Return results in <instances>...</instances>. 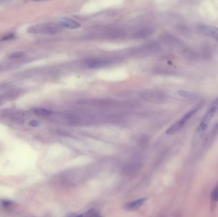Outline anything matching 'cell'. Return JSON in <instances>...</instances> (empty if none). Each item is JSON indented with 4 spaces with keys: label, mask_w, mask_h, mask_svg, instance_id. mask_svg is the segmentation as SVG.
Masks as SVG:
<instances>
[{
    "label": "cell",
    "mask_w": 218,
    "mask_h": 217,
    "mask_svg": "<svg viewBox=\"0 0 218 217\" xmlns=\"http://www.w3.org/2000/svg\"><path fill=\"white\" fill-rule=\"evenodd\" d=\"M203 104H204V102L203 101L200 102H199V103H198L196 106H195L194 108H193L191 110H190L188 112H187L185 115H184L179 121H177L176 123L172 125L170 128H168L167 130V132H166L167 134H175V133L177 132L178 131H179L186 124V123L189 121V120L193 116H194V114L196 113L198 111H199V110L202 107Z\"/></svg>",
    "instance_id": "obj_1"
},
{
    "label": "cell",
    "mask_w": 218,
    "mask_h": 217,
    "mask_svg": "<svg viewBox=\"0 0 218 217\" xmlns=\"http://www.w3.org/2000/svg\"><path fill=\"white\" fill-rule=\"evenodd\" d=\"M217 110H218L217 105L214 102H213V103L211 105V106L208 109V110L206 111L205 115L203 116V117L201 119L200 123L198 125V127L197 129V133L198 134V135L202 134L205 131L207 128L208 127L209 124H210L211 120L214 117L215 113Z\"/></svg>",
    "instance_id": "obj_2"
},
{
    "label": "cell",
    "mask_w": 218,
    "mask_h": 217,
    "mask_svg": "<svg viewBox=\"0 0 218 217\" xmlns=\"http://www.w3.org/2000/svg\"><path fill=\"white\" fill-rule=\"evenodd\" d=\"M59 31V28L54 24H42L29 27L28 32L31 34H43L54 35Z\"/></svg>",
    "instance_id": "obj_3"
},
{
    "label": "cell",
    "mask_w": 218,
    "mask_h": 217,
    "mask_svg": "<svg viewBox=\"0 0 218 217\" xmlns=\"http://www.w3.org/2000/svg\"><path fill=\"white\" fill-rule=\"evenodd\" d=\"M60 24L66 28L75 29L80 28L81 24L78 22L68 17H62L59 20Z\"/></svg>",
    "instance_id": "obj_4"
},
{
    "label": "cell",
    "mask_w": 218,
    "mask_h": 217,
    "mask_svg": "<svg viewBox=\"0 0 218 217\" xmlns=\"http://www.w3.org/2000/svg\"><path fill=\"white\" fill-rule=\"evenodd\" d=\"M182 54L185 58L191 61H197L201 59L200 52L190 48H186L182 50Z\"/></svg>",
    "instance_id": "obj_5"
},
{
    "label": "cell",
    "mask_w": 218,
    "mask_h": 217,
    "mask_svg": "<svg viewBox=\"0 0 218 217\" xmlns=\"http://www.w3.org/2000/svg\"><path fill=\"white\" fill-rule=\"evenodd\" d=\"M146 201H147L146 198H142V199L132 201L131 202L128 203L126 204L125 208L128 211H134V210H138L142 206L145 202Z\"/></svg>",
    "instance_id": "obj_6"
},
{
    "label": "cell",
    "mask_w": 218,
    "mask_h": 217,
    "mask_svg": "<svg viewBox=\"0 0 218 217\" xmlns=\"http://www.w3.org/2000/svg\"><path fill=\"white\" fill-rule=\"evenodd\" d=\"M165 41L168 45H171V46L180 47L183 44L181 40L174 37V36H171L170 35H167L165 36Z\"/></svg>",
    "instance_id": "obj_7"
},
{
    "label": "cell",
    "mask_w": 218,
    "mask_h": 217,
    "mask_svg": "<svg viewBox=\"0 0 218 217\" xmlns=\"http://www.w3.org/2000/svg\"><path fill=\"white\" fill-rule=\"evenodd\" d=\"M197 30L199 31V33L202 34L203 35L211 37V26L203 24H200L197 25Z\"/></svg>",
    "instance_id": "obj_8"
},
{
    "label": "cell",
    "mask_w": 218,
    "mask_h": 217,
    "mask_svg": "<svg viewBox=\"0 0 218 217\" xmlns=\"http://www.w3.org/2000/svg\"><path fill=\"white\" fill-rule=\"evenodd\" d=\"M32 111L34 114H36V115L38 116H42V117L49 116L52 113L51 110L43 108H33Z\"/></svg>",
    "instance_id": "obj_9"
},
{
    "label": "cell",
    "mask_w": 218,
    "mask_h": 217,
    "mask_svg": "<svg viewBox=\"0 0 218 217\" xmlns=\"http://www.w3.org/2000/svg\"><path fill=\"white\" fill-rule=\"evenodd\" d=\"M211 202L212 204H216L218 202V184L212 191L211 194Z\"/></svg>",
    "instance_id": "obj_10"
},
{
    "label": "cell",
    "mask_w": 218,
    "mask_h": 217,
    "mask_svg": "<svg viewBox=\"0 0 218 217\" xmlns=\"http://www.w3.org/2000/svg\"><path fill=\"white\" fill-rule=\"evenodd\" d=\"M104 64V63L103 61H101L100 60H96V59H93L91 61H89L87 62V66L89 67H100L101 66H103Z\"/></svg>",
    "instance_id": "obj_11"
},
{
    "label": "cell",
    "mask_w": 218,
    "mask_h": 217,
    "mask_svg": "<svg viewBox=\"0 0 218 217\" xmlns=\"http://www.w3.org/2000/svg\"><path fill=\"white\" fill-rule=\"evenodd\" d=\"M201 59H209L211 58V52L208 49H203L200 52Z\"/></svg>",
    "instance_id": "obj_12"
},
{
    "label": "cell",
    "mask_w": 218,
    "mask_h": 217,
    "mask_svg": "<svg viewBox=\"0 0 218 217\" xmlns=\"http://www.w3.org/2000/svg\"><path fill=\"white\" fill-rule=\"evenodd\" d=\"M24 55V53L22 51H16L13 53H11L9 57L11 59H19L22 58Z\"/></svg>",
    "instance_id": "obj_13"
},
{
    "label": "cell",
    "mask_w": 218,
    "mask_h": 217,
    "mask_svg": "<svg viewBox=\"0 0 218 217\" xmlns=\"http://www.w3.org/2000/svg\"><path fill=\"white\" fill-rule=\"evenodd\" d=\"M211 37L215 39L218 42V28L214 26H211Z\"/></svg>",
    "instance_id": "obj_14"
},
{
    "label": "cell",
    "mask_w": 218,
    "mask_h": 217,
    "mask_svg": "<svg viewBox=\"0 0 218 217\" xmlns=\"http://www.w3.org/2000/svg\"><path fill=\"white\" fill-rule=\"evenodd\" d=\"M82 216H100V215H99V213H98L96 211H95V210H91L87 211L86 213L83 214Z\"/></svg>",
    "instance_id": "obj_15"
},
{
    "label": "cell",
    "mask_w": 218,
    "mask_h": 217,
    "mask_svg": "<svg viewBox=\"0 0 218 217\" xmlns=\"http://www.w3.org/2000/svg\"><path fill=\"white\" fill-rule=\"evenodd\" d=\"M178 94L183 97L185 98H189L191 96H193V94L189 92H187V91H185V90H179L178 91Z\"/></svg>",
    "instance_id": "obj_16"
},
{
    "label": "cell",
    "mask_w": 218,
    "mask_h": 217,
    "mask_svg": "<svg viewBox=\"0 0 218 217\" xmlns=\"http://www.w3.org/2000/svg\"><path fill=\"white\" fill-rule=\"evenodd\" d=\"M15 37H16V35H14V34L10 33V34H8V35H7L4 36L2 38V41H8V40H13L14 38H15Z\"/></svg>",
    "instance_id": "obj_17"
},
{
    "label": "cell",
    "mask_w": 218,
    "mask_h": 217,
    "mask_svg": "<svg viewBox=\"0 0 218 217\" xmlns=\"http://www.w3.org/2000/svg\"><path fill=\"white\" fill-rule=\"evenodd\" d=\"M29 125H31V126H32V127H37L38 125H39V122L38 121H37V120H31L29 123Z\"/></svg>",
    "instance_id": "obj_18"
},
{
    "label": "cell",
    "mask_w": 218,
    "mask_h": 217,
    "mask_svg": "<svg viewBox=\"0 0 218 217\" xmlns=\"http://www.w3.org/2000/svg\"><path fill=\"white\" fill-rule=\"evenodd\" d=\"M214 102H215V103H216V104L217 105V106H218V98H217V99H216Z\"/></svg>",
    "instance_id": "obj_19"
},
{
    "label": "cell",
    "mask_w": 218,
    "mask_h": 217,
    "mask_svg": "<svg viewBox=\"0 0 218 217\" xmlns=\"http://www.w3.org/2000/svg\"><path fill=\"white\" fill-rule=\"evenodd\" d=\"M34 1H42V0H34Z\"/></svg>",
    "instance_id": "obj_20"
}]
</instances>
